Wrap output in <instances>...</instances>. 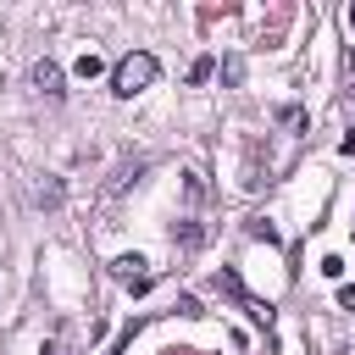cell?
Masks as SVG:
<instances>
[{"label":"cell","mask_w":355,"mask_h":355,"mask_svg":"<svg viewBox=\"0 0 355 355\" xmlns=\"http://www.w3.org/2000/svg\"><path fill=\"white\" fill-rule=\"evenodd\" d=\"M39 355H55V349H50V344H44V349H39Z\"/></svg>","instance_id":"cell-11"},{"label":"cell","mask_w":355,"mask_h":355,"mask_svg":"<svg viewBox=\"0 0 355 355\" xmlns=\"http://www.w3.org/2000/svg\"><path fill=\"white\" fill-rule=\"evenodd\" d=\"M33 83H39L50 100H61V94H67V89H61V67H55V61H39V67H33Z\"/></svg>","instance_id":"cell-3"},{"label":"cell","mask_w":355,"mask_h":355,"mask_svg":"<svg viewBox=\"0 0 355 355\" xmlns=\"http://www.w3.org/2000/svg\"><path fill=\"white\" fill-rule=\"evenodd\" d=\"M78 78H100V55H83L78 61Z\"/></svg>","instance_id":"cell-8"},{"label":"cell","mask_w":355,"mask_h":355,"mask_svg":"<svg viewBox=\"0 0 355 355\" xmlns=\"http://www.w3.org/2000/svg\"><path fill=\"white\" fill-rule=\"evenodd\" d=\"M205 78H211V55H200V61L189 67V83H205Z\"/></svg>","instance_id":"cell-7"},{"label":"cell","mask_w":355,"mask_h":355,"mask_svg":"<svg viewBox=\"0 0 355 355\" xmlns=\"http://www.w3.org/2000/svg\"><path fill=\"white\" fill-rule=\"evenodd\" d=\"M155 72H161V61H155L150 50H133V55H122V61L111 67V94H116V100H133L139 89L155 83Z\"/></svg>","instance_id":"cell-1"},{"label":"cell","mask_w":355,"mask_h":355,"mask_svg":"<svg viewBox=\"0 0 355 355\" xmlns=\"http://www.w3.org/2000/svg\"><path fill=\"white\" fill-rule=\"evenodd\" d=\"M111 277H116L122 288L144 294V288H150V261H144V255H116V261H111Z\"/></svg>","instance_id":"cell-2"},{"label":"cell","mask_w":355,"mask_h":355,"mask_svg":"<svg viewBox=\"0 0 355 355\" xmlns=\"http://www.w3.org/2000/svg\"><path fill=\"white\" fill-rule=\"evenodd\" d=\"M338 305H344V311H355V283H344V288H338Z\"/></svg>","instance_id":"cell-9"},{"label":"cell","mask_w":355,"mask_h":355,"mask_svg":"<svg viewBox=\"0 0 355 355\" xmlns=\"http://www.w3.org/2000/svg\"><path fill=\"white\" fill-rule=\"evenodd\" d=\"M344 22H349V33H355V6H349V11H344Z\"/></svg>","instance_id":"cell-10"},{"label":"cell","mask_w":355,"mask_h":355,"mask_svg":"<svg viewBox=\"0 0 355 355\" xmlns=\"http://www.w3.org/2000/svg\"><path fill=\"white\" fill-rule=\"evenodd\" d=\"M61 194H67V189H61V178H44V183H39V194H33V200H39V205H44V211H55V205H61Z\"/></svg>","instance_id":"cell-4"},{"label":"cell","mask_w":355,"mask_h":355,"mask_svg":"<svg viewBox=\"0 0 355 355\" xmlns=\"http://www.w3.org/2000/svg\"><path fill=\"white\" fill-rule=\"evenodd\" d=\"M200 239H205V233H200V222H183V227H178V244H183V250H194Z\"/></svg>","instance_id":"cell-5"},{"label":"cell","mask_w":355,"mask_h":355,"mask_svg":"<svg viewBox=\"0 0 355 355\" xmlns=\"http://www.w3.org/2000/svg\"><path fill=\"white\" fill-rule=\"evenodd\" d=\"M250 233H255V239H266V244H277V227H272L266 216H250Z\"/></svg>","instance_id":"cell-6"}]
</instances>
